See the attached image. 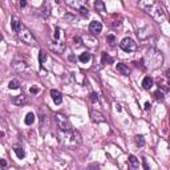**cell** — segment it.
<instances>
[{
    "instance_id": "obj_2",
    "label": "cell",
    "mask_w": 170,
    "mask_h": 170,
    "mask_svg": "<svg viewBox=\"0 0 170 170\" xmlns=\"http://www.w3.org/2000/svg\"><path fill=\"white\" fill-rule=\"evenodd\" d=\"M164 63V56L160 51L154 49H149L146 53L144 56V64H145V68H149V69H157L162 65Z\"/></svg>"
},
{
    "instance_id": "obj_19",
    "label": "cell",
    "mask_w": 170,
    "mask_h": 170,
    "mask_svg": "<svg viewBox=\"0 0 170 170\" xmlns=\"http://www.w3.org/2000/svg\"><path fill=\"white\" fill-rule=\"evenodd\" d=\"M73 79L76 83L79 84H85V81H87V79H85V76L81 73V72H76V73H73Z\"/></svg>"
},
{
    "instance_id": "obj_3",
    "label": "cell",
    "mask_w": 170,
    "mask_h": 170,
    "mask_svg": "<svg viewBox=\"0 0 170 170\" xmlns=\"http://www.w3.org/2000/svg\"><path fill=\"white\" fill-rule=\"evenodd\" d=\"M63 133V138H61V144L68 149H73L77 148L79 145H81L83 142V137L80 134L79 130H69V132H61Z\"/></svg>"
},
{
    "instance_id": "obj_35",
    "label": "cell",
    "mask_w": 170,
    "mask_h": 170,
    "mask_svg": "<svg viewBox=\"0 0 170 170\" xmlns=\"http://www.w3.org/2000/svg\"><path fill=\"white\" fill-rule=\"evenodd\" d=\"M25 6H27V2H25V0H20V7L24 8Z\"/></svg>"
},
{
    "instance_id": "obj_20",
    "label": "cell",
    "mask_w": 170,
    "mask_h": 170,
    "mask_svg": "<svg viewBox=\"0 0 170 170\" xmlns=\"http://www.w3.org/2000/svg\"><path fill=\"white\" fill-rule=\"evenodd\" d=\"M153 87V79L146 76V77H144L142 80V88L144 89H150Z\"/></svg>"
},
{
    "instance_id": "obj_21",
    "label": "cell",
    "mask_w": 170,
    "mask_h": 170,
    "mask_svg": "<svg viewBox=\"0 0 170 170\" xmlns=\"http://www.w3.org/2000/svg\"><path fill=\"white\" fill-rule=\"evenodd\" d=\"M14 152L16 153L17 158H20V160L25 157V152H24V149H23L21 146H15V148H14Z\"/></svg>"
},
{
    "instance_id": "obj_24",
    "label": "cell",
    "mask_w": 170,
    "mask_h": 170,
    "mask_svg": "<svg viewBox=\"0 0 170 170\" xmlns=\"http://www.w3.org/2000/svg\"><path fill=\"white\" fill-rule=\"evenodd\" d=\"M101 63H102L104 65H106V64H112L113 59L108 53H102V56H101Z\"/></svg>"
},
{
    "instance_id": "obj_32",
    "label": "cell",
    "mask_w": 170,
    "mask_h": 170,
    "mask_svg": "<svg viewBox=\"0 0 170 170\" xmlns=\"http://www.w3.org/2000/svg\"><path fill=\"white\" fill-rule=\"evenodd\" d=\"M64 19H65V20H68V23L76 21V17H75V16H72V15H65V16H64Z\"/></svg>"
},
{
    "instance_id": "obj_18",
    "label": "cell",
    "mask_w": 170,
    "mask_h": 170,
    "mask_svg": "<svg viewBox=\"0 0 170 170\" xmlns=\"http://www.w3.org/2000/svg\"><path fill=\"white\" fill-rule=\"evenodd\" d=\"M79 60H80V63H83V64H88L92 60V55L88 53V52H84V53L79 56Z\"/></svg>"
},
{
    "instance_id": "obj_15",
    "label": "cell",
    "mask_w": 170,
    "mask_h": 170,
    "mask_svg": "<svg viewBox=\"0 0 170 170\" xmlns=\"http://www.w3.org/2000/svg\"><path fill=\"white\" fill-rule=\"evenodd\" d=\"M11 27H12V29H14L15 32H17V33H19V32L24 28L23 23L20 21V20H17V19H12V21H11Z\"/></svg>"
},
{
    "instance_id": "obj_38",
    "label": "cell",
    "mask_w": 170,
    "mask_h": 170,
    "mask_svg": "<svg viewBox=\"0 0 170 170\" xmlns=\"http://www.w3.org/2000/svg\"><path fill=\"white\" fill-rule=\"evenodd\" d=\"M165 75H166V77H168V79H170V69H168V71H166V73H165Z\"/></svg>"
},
{
    "instance_id": "obj_4",
    "label": "cell",
    "mask_w": 170,
    "mask_h": 170,
    "mask_svg": "<svg viewBox=\"0 0 170 170\" xmlns=\"http://www.w3.org/2000/svg\"><path fill=\"white\" fill-rule=\"evenodd\" d=\"M19 39L21 40L23 43H25L28 44V45H32V47H35V45H37V41H36V39H35V36L32 35V32L28 29V28L24 27L21 31L19 32Z\"/></svg>"
},
{
    "instance_id": "obj_13",
    "label": "cell",
    "mask_w": 170,
    "mask_h": 170,
    "mask_svg": "<svg viewBox=\"0 0 170 170\" xmlns=\"http://www.w3.org/2000/svg\"><path fill=\"white\" fill-rule=\"evenodd\" d=\"M116 71L118 72L120 75H122V76H129V73H130L129 68L125 65V64H121V63H118V64L116 65Z\"/></svg>"
},
{
    "instance_id": "obj_26",
    "label": "cell",
    "mask_w": 170,
    "mask_h": 170,
    "mask_svg": "<svg viewBox=\"0 0 170 170\" xmlns=\"http://www.w3.org/2000/svg\"><path fill=\"white\" fill-rule=\"evenodd\" d=\"M24 122H25L27 125H32V124H33L35 122V114H33V113H28V114L25 116Z\"/></svg>"
},
{
    "instance_id": "obj_33",
    "label": "cell",
    "mask_w": 170,
    "mask_h": 170,
    "mask_svg": "<svg viewBox=\"0 0 170 170\" xmlns=\"http://www.w3.org/2000/svg\"><path fill=\"white\" fill-rule=\"evenodd\" d=\"M79 11H80V14H81L83 16H88V15H89V11H88L87 7H83L81 10H79Z\"/></svg>"
},
{
    "instance_id": "obj_30",
    "label": "cell",
    "mask_w": 170,
    "mask_h": 170,
    "mask_svg": "<svg viewBox=\"0 0 170 170\" xmlns=\"http://www.w3.org/2000/svg\"><path fill=\"white\" fill-rule=\"evenodd\" d=\"M154 97H156L157 100H160V101H164V93L161 92V91L154 92Z\"/></svg>"
},
{
    "instance_id": "obj_23",
    "label": "cell",
    "mask_w": 170,
    "mask_h": 170,
    "mask_svg": "<svg viewBox=\"0 0 170 170\" xmlns=\"http://www.w3.org/2000/svg\"><path fill=\"white\" fill-rule=\"evenodd\" d=\"M129 164H130V166H132L133 169H138V168H140V161L137 160L134 156H130V157H129Z\"/></svg>"
},
{
    "instance_id": "obj_37",
    "label": "cell",
    "mask_w": 170,
    "mask_h": 170,
    "mask_svg": "<svg viewBox=\"0 0 170 170\" xmlns=\"http://www.w3.org/2000/svg\"><path fill=\"white\" fill-rule=\"evenodd\" d=\"M0 162H2V166H3V168H6V165H7L6 160H2V161H0Z\"/></svg>"
},
{
    "instance_id": "obj_7",
    "label": "cell",
    "mask_w": 170,
    "mask_h": 170,
    "mask_svg": "<svg viewBox=\"0 0 170 170\" xmlns=\"http://www.w3.org/2000/svg\"><path fill=\"white\" fill-rule=\"evenodd\" d=\"M120 48L125 52H134V51H137V43L129 37H125V39H122V41L120 43Z\"/></svg>"
},
{
    "instance_id": "obj_28",
    "label": "cell",
    "mask_w": 170,
    "mask_h": 170,
    "mask_svg": "<svg viewBox=\"0 0 170 170\" xmlns=\"http://www.w3.org/2000/svg\"><path fill=\"white\" fill-rule=\"evenodd\" d=\"M45 60H47V53L41 49L39 52V61H40V64H44V63H45Z\"/></svg>"
},
{
    "instance_id": "obj_10",
    "label": "cell",
    "mask_w": 170,
    "mask_h": 170,
    "mask_svg": "<svg viewBox=\"0 0 170 170\" xmlns=\"http://www.w3.org/2000/svg\"><path fill=\"white\" fill-rule=\"evenodd\" d=\"M89 31H91L92 35H99L101 31H102V24L100 21H97V20H93L89 24Z\"/></svg>"
},
{
    "instance_id": "obj_8",
    "label": "cell",
    "mask_w": 170,
    "mask_h": 170,
    "mask_svg": "<svg viewBox=\"0 0 170 170\" xmlns=\"http://www.w3.org/2000/svg\"><path fill=\"white\" fill-rule=\"evenodd\" d=\"M81 39H83V43H84L88 48H96L97 45H99V40H97L95 36L85 35V36H83Z\"/></svg>"
},
{
    "instance_id": "obj_16",
    "label": "cell",
    "mask_w": 170,
    "mask_h": 170,
    "mask_svg": "<svg viewBox=\"0 0 170 170\" xmlns=\"http://www.w3.org/2000/svg\"><path fill=\"white\" fill-rule=\"evenodd\" d=\"M95 10L99 12V14H104V12L106 11V7H105L102 0H96L95 2Z\"/></svg>"
},
{
    "instance_id": "obj_31",
    "label": "cell",
    "mask_w": 170,
    "mask_h": 170,
    "mask_svg": "<svg viewBox=\"0 0 170 170\" xmlns=\"http://www.w3.org/2000/svg\"><path fill=\"white\" fill-rule=\"evenodd\" d=\"M89 97H91V101H92V102H97V101H99V97H97V95H96L95 92L91 93V95H89Z\"/></svg>"
},
{
    "instance_id": "obj_34",
    "label": "cell",
    "mask_w": 170,
    "mask_h": 170,
    "mask_svg": "<svg viewBox=\"0 0 170 170\" xmlns=\"http://www.w3.org/2000/svg\"><path fill=\"white\" fill-rule=\"evenodd\" d=\"M29 92L32 93V95H37V93L40 92V89H39L37 87H32V88L29 89Z\"/></svg>"
},
{
    "instance_id": "obj_29",
    "label": "cell",
    "mask_w": 170,
    "mask_h": 170,
    "mask_svg": "<svg viewBox=\"0 0 170 170\" xmlns=\"http://www.w3.org/2000/svg\"><path fill=\"white\" fill-rule=\"evenodd\" d=\"M106 40H108V43L110 44V45H116V36L114 35H109L106 37Z\"/></svg>"
},
{
    "instance_id": "obj_9",
    "label": "cell",
    "mask_w": 170,
    "mask_h": 170,
    "mask_svg": "<svg viewBox=\"0 0 170 170\" xmlns=\"http://www.w3.org/2000/svg\"><path fill=\"white\" fill-rule=\"evenodd\" d=\"M27 63L24 61V60H15L14 63H12V68L17 72V73H23V72L27 71Z\"/></svg>"
},
{
    "instance_id": "obj_17",
    "label": "cell",
    "mask_w": 170,
    "mask_h": 170,
    "mask_svg": "<svg viewBox=\"0 0 170 170\" xmlns=\"http://www.w3.org/2000/svg\"><path fill=\"white\" fill-rule=\"evenodd\" d=\"M91 116H92V120L95 121V122H105V117L101 114L100 112H95V110H93L91 113Z\"/></svg>"
},
{
    "instance_id": "obj_14",
    "label": "cell",
    "mask_w": 170,
    "mask_h": 170,
    "mask_svg": "<svg viewBox=\"0 0 170 170\" xmlns=\"http://www.w3.org/2000/svg\"><path fill=\"white\" fill-rule=\"evenodd\" d=\"M27 102H28V99H27V96H24V95H19L14 99V104L19 105V106H23V105H25Z\"/></svg>"
},
{
    "instance_id": "obj_6",
    "label": "cell",
    "mask_w": 170,
    "mask_h": 170,
    "mask_svg": "<svg viewBox=\"0 0 170 170\" xmlns=\"http://www.w3.org/2000/svg\"><path fill=\"white\" fill-rule=\"evenodd\" d=\"M48 45L55 53H59L61 55L64 51H65V41L63 39H53V41L48 43Z\"/></svg>"
},
{
    "instance_id": "obj_22",
    "label": "cell",
    "mask_w": 170,
    "mask_h": 170,
    "mask_svg": "<svg viewBox=\"0 0 170 170\" xmlns=\"http://www.w3.org/2000/svg\"><path fill=\"white\" fill-rule=\"evenodd\" d=\"M40 15L43 16V17H47V16H49V14H51V8H49V6L48 4H45L44 7H41L40 8V12H39Z\"/></svg>"
},
{
    "instance_id": "obj_36",
    "label": "cell",
    "mask_w": 170,
    "mask_h": 170,
    "mask_svg": "<svg viewBox=\"0 0 170 170\" xmlns=\"http://www.w3.org/2000/svg\"><path fill=\"white\" fill-rule=\"evenodd\" d=\"M148 109H150V102H146V104H145V110H148Z\"/></svg>"
},
{
    "instance_id": "obj_27",
    "label": "cell",
    "mask_w": 170,
    "mask_h": 170,
    "mask_svg": "<svg viewBox=\"0 0 170 170\" xmlns=\"http://www.w3.org/2000/svg\"><path fill=\"white\" fill-rule=\"evenodd\" d=\"M8 87H10V89H17L20 87L19 80H11L10 84H8Z\"/></svg>"
},
{
    "instance_id": "obj_25",
    "label": "cell",
    "mask_w": 170,
    "mask_h": 170,
    "mask_svg": "<svg viewBox=\"0 0 170 170\" xmlns=\"http://www.w3.org/2000/svg\"><path fill=\"white\" fill-rule=\"evenodd\" d=\"M134 142H136V145L138 148H142L144 145H145V138L142 136H136L134 137Z\"/></svg>"
},
{
    "instance_id": "obj_12",
    "label": "cell",
    "mask_w": 170,
    "mask_h": 170,
    "mask_svg": "<svg viewBox=\"0 0 170 170\" xmlns=\"http://www.w3.org/2000/svg\"><path fill=\"white\" fill-rule=\"evenodd\" d=\"M51 97H52V100H53V102L56 105H60V104L63 102L61 93H60L59 91H56V89H52V91H51Z\"/></svg>"
},
{
    "instance_id": "obj_5",
    "label": "cell",
    "mask_w": 170,
    "mask_h": 170,
    "mask_svg": "<svg viewBox=\"0 0 170 170\" xmlns=\"http://www.w3.org/2000/svg\"><path fill=\"white\" fill-rule=\"evenodd\" d=\"M55 120H56V124H57L60 132H69V130H72V125H71V121L68 120V117L57 113V114L55 116Z\"/></svg>"
},
{
    "instance_id": "obj_1",
    "label": "cell",
    "mask_w": 170,
    "mask_h": 170,
    "mask_svg": "<svg viewBox=\"0 0 170 170\" xmlns=\"http://www.w3.org/2000/svg\"><path fill=\"white\" fill-rule=\"evenodd\" d=\"M140 7L142 10L149 14L157 23H162L165 20V12L162 10V7L160 6L156 0H141Z\"/></svg>"
},
{
    "instance_id": "obj_11",
    "label": "cell",
    "mask_w": 170,
    "mask_h": 170,
    "mask_svg": "<svg viewBox=\"0 0 170 170\" xmlns=\"http://www.w3.org/2000/svg\"><path fill=\"white\" fill-rule=\"evenodd\" d=\"M65 3L69 7L75 8V10H81L83 7H85V3H87V0H65Z\"/></svg>"
}]
</instances>
